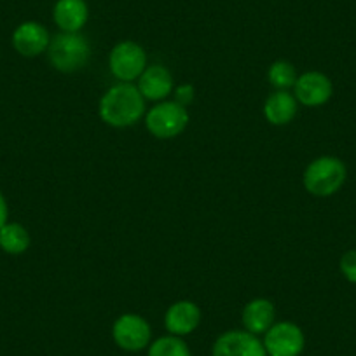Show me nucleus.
Masks as SVG:
<instances>
[{"label":"nucleus","mask_w":356,"mask_h":356,"mask_svg":"<svg viewBox=\"0 0 356 356\" xmlns=\"http://www.w3.org/2000/svg\"><path fill=\"white\" fill-rule=\"evenodd\" d=\"M145 114V98L131 82L112 86L100 100V118L112 128H129Z\"/></svg>","instance_id":"1"},{"label":"nucleus","mask_w":356,"mask_h":356,"mask_svg":"<svg viewBox=\"0 0 356 356\" xmlns=\"http://www.w3.org/2000/svg\"><path fill=\"white\" fill-rule=\"evenodd\" d=\"M49 63L63 74H74L82 70L91 58V46L81 33L60 32L51 39L47 47Z\"/></svg>","instance_id":"2"},{"label":"nucleus","mask_w":356,"mask_h":356,"mask_svg":"<svg viewBox=\"0 0 356 356\" xmlns=\"http://www.w3.org/2000/svg\"><path fill=\"white\" fill-rule=\"evenodd\" d=\"M346 177L348 170L341 159L334 156H323L307 164L302 180L307 193L318 197H328L341 191Z\"/></svg>","instance_id":"3"},{"label":"nucleus","mask_w":356,"mask_h":356,"mask_svg":"<svg viewBox=\"0 0 356 356\" xmlns=\"http://www.w3.org/2000/svg\"><path fill=\"white\" fill-rule=\"evenodd\" d=\"M189 124L187 107L177 102H159L145 115V126L159 140H170L182 135Z\"/></svg>","instance_id":"4"},{"label":"nucleus","mask_w":356,"mask_h":356,"mask_svg":"<svg viewBox=\"0 0 356 356\" xmlns=\"http://www.w3.org/2000/svg\"><path fill=\"white\" fill-rule=\"evenodd\" d=\"M108 68L121 82L136 81L147 68V53L140 44L122 40L108 54Z\"/></svg>","instance_id":"5"},{"label":"nucleus","mask_w":356,"mask_h":356,"mask_svg":"<svg viewBox=\"0 0 356 356\" xmlns=\"http://www.w3.org/2000/svg\"><path fill=\"white\" fill-rule=\"evenodd\" d=\"M267 356H299L306 346V337L299 325L280 321L264 334Z\"/></svg>","instance_id":"6"},{"label":"nucleus","mask_w":356,"mask_h":356,"mask_svg":"<svg viewBox=\"0 0 356 356\" xmlns=\"http://www.w3.org/2000/svg\"><path fill=\"white\" fill-rule=\"evenodd\" d=\"M112 337H114L115 344L124 351H142L150 344L152 328L143 316L128 313L115 320L114 327H112Z\"/></svg>","instance_id":"7"},{"label":"nucleus","mask_w":356,"mask_h":356,"mask_svg":"<svg viewBox=\"0 0 356 356\" xmlns=\"http://www.w3.org/2000/svg\"><path fill=\"white\" fill-rule=\"evenodd\" d=\"M334 95L332 81L321 72H306L297 77L293 86V97L306 107H320L325 105Z\"/></svg>","instance_id":"8"},{"label":"nucleus","mask_w":356,"mask_h":356,"mask_svg":"<svg viewBox=\"0 0 356 356\" xmlns=\"http://www.w3.org/2000/svg\"><path fill=\"white\" fill-rule=\"evenodd\" d=\"M213 356H267L262 341L246 330H229L213 344Z\"/></svg>","instance_id":"9"},{"label":"nucleus","mask_w":356,"mask_h":356,"mask_svg":"<svg viewBox=\"0 0 356 356\" xmlns=\"http://www.w3.org/2000/svg\"><path fill=\"white\" fill-rule=\"evenodd\" d=\"M13 47L25 58H35L46 53L51 44V35L44 25L37 22H25L13 32Z\"/></svg>","instance_id":"10"},{"label":"nucleus","mask_w":356,"mask_h":356,"mask_svg":"<svg viewBox=\"0 0 356 356\" xmlns=\"http://www.w3.org/2000/svg\"><path fill=\"white\" fill-rule=\"evenodd\" d=\"M201 323V309L193 300H178L168 307L164 314V327L170 332V335L184 337L189 335L200 327Z\"/></svg>","instance_id":"11"},{"label":"nucleus","mask_w":356,"mask_h":356,"mask_svg":"<svg viewBox=\"0 0 356 356\" xmlns=\"http://www.w3.org/2000/svg\"><path fill=\"white\" fill-rule=\"evenodd\" d=\"M136 88L145 100L163 102L164 98L173 93V77L170 70L163 65H150L138 77Z\"/></svg>","instance_id":"12"},{"label":"nucleus","mask_w":356,"mask_h":356,"mask_svg":"<svg viewBox=\"0 0 356 356\" xmlns=\"http://www.w3.org/2000/svg\"><path fill=\"white\" fill-rule=\"evenodd\" d=\"M88 18L89 8L86 0H56L53 8V19L61 32H81Z\"/></svg>","instance_id":"13"},{"label":"nucleus","mask_w":356,"mask_h":356,"mask_svg":"<svg viewBox=\"0 0 356 356\" xmlns=\"http://www.w3.org/2000/svg\"><path fill=\"white\" fill-rule=\"evenodd\" d=\"M241 320L243 325H245V330L250 332V334H266V332L275 325V304L269 299H262V297L250 300V302L243 307Z\"/></svg>","instance_id":"14"},{"label":"nucleus","mask_w":356,"mask_h":356,"mask_svg":"<svg viewBox=\"0 0 356 356\" xmlns=\"http://www.w3.org/2000/svg\"><path fill=\"white\" fill-rule=\"evenodd\" d=\"M264 115L273 126H286L297 115V98L289 91H275L264 104Z\"/></svg>","instance_id":"15"},{"label":"nucleus","mask_w":356,"mask_h":356,"mask_svg":"<svg viewBox=\"0 0 356 356\" xmlns=\"http://www.w3.org/2000/svg\"><path fill=\"white\" fill-rule=\"evenodd\" d=\"M0 248L9 255H22L30 248V234L18 222H8L0 227Z\"/></svg>","instance_id":"16"},{"label":"nucleus","mask_w":356,"mask_h":356,"mask_svg":"<svg viewBox=\"0 0 356 356\" xmlns=\"http://www.w3.org/2000/svg\"><path fill=\"white\" fill-rule=\"evenodd\" d=\"M149 356H193L189 346L182 337L164 335L156 339L149 348Z\"/></svg>","instance_id":"17"},{"label":"nucleus","mask_w":356,"mask_h":356,"mask_svg":"<svg viewBox=\"0 0 356 356\" xmlns=\"http://www.w3.org/2000/svg\"><path fill=\"white\" fill-rule=\"evenodd\" d=\"M267 79H269V84H271L276 91H289L290 88L296 86V68H293V65L289 63V61H275V63L269 67Z\"/></svg>","instance_id":"18"},{"label":"nucleus","mask_w":356,"mask_h":356,"mask_svg":"<svg viewBox=\"0 0 356 356\" xmlns=\"http://www.w3.org/2000/svg\"><path fill=\"white\" fill-rule=\"evenodd\" d=\"M339 267H341V273L348 282L355 283L356 285V248L349 250L342 255L341 262H339Z\"/></svg>","instance_id":"19"},{"label":"nucleus","mask_w":356,"mask_h":356,"mask_svg":"<svg viewBox=\"0 0 356 356\" xmlns=\"http://www.w3.org/2000/svg\"><path fill=\"white\" fill-rule=\"evenodd\" d=\"M193 100H194L193 84H180L177 89H175V102H177V104L187 107Z\"/></svg>","instance_id":"20"},{"label":"nucleus","mask_w":356,"mask_h":356,"mask_svg":"<svg viewBox=\"0 0 356 356\" xmlns=\"http://www.w3.org/2000/svg\"><path fill=\"white\" fill-rule=\"evenodd\" d=\"M8 218H9L8 201H6L4 194L0 193V227H2L4 224H8Z\"/></svg>","instance_id":"21"}]
</instances>
